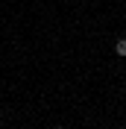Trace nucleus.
Wrapping results in <instances>:
<instances>
[{
  "label": "nucleus",
  "instance_id": "obj_2",
  "mask_svg": "<svg viewBox=\"0 0 126 129\" xmlns=\"http://www.w3.org/2000/svg\"><path fill=\"white\" fill-rule=\"evenodd\" d=\"M56 129H62V126H56Z\"/></svg>",
  "mask_w": 126,
  "mask_h": 129
},
{
  "label": "nucleus",
  "instance_id": "obj_1",
  "mask_svg": "<svg viewBox=\"0 0 126 129\" xmlns=\"http://www.w3.org/2000/svg\"><path fill=\"white\" fill-rule=\"evenodd\" d=\"M114 53H117V56H126V38H117V41H114Z\"/></svg>",
  "mask_w": 126,
  "mask_h": 129
}]
</instances>
